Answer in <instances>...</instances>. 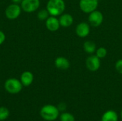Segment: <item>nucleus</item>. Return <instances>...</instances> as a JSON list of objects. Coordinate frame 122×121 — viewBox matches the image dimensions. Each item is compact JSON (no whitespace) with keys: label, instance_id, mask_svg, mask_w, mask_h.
Segmentation results:
<instances>
[{"label":"nucleus","instance_id":"7","mask_svg":"<svg viewBox=\"0 0 122 121\" xmlns=\"http://www.w3.org/2000/svg\"><path fill=\"white\" fill-rule=\"evenodd\" d=\"M101 66L100 58H98L96 55H91L86 60V68L90 71H97L99 69Z\"/></svg>","mask_w":122,"mask_h":121},{"label":"nucleus","instance_id":"18","mask_svg":"<svg viewBox=\"0 0 122 121\" xmlns=\"http://www.w3.org/2000/svg\"><path fill=\"white\" fill-rule=\"evenodd\" d=\"M59 118L61 121H75V118L72 114L66 112L61 113Z\"/></svg>","mask_w":122,"mask_h":121},{"label":"nucleus","instance_id":"17","mask_svg":"<svg viewBox=\"0 0 122 121\" xmlns=\"http://www.w3.org/2000/svg\"><path fill=\"white\" fill-rule=\"evenodd\" d=\"M49 16H50V14H49V13L46 9H41L37 13V18L41 21H46L49 17Z\"/></svg>","mask_w":122,"mask_h":121},{"label":"nucleus","instance_id":"14","mask_svg":"<svg viewBox=\"0 0 122 121\" xmlns=\"http://www.w3.org/2000/svg\"><path fill=\"white\" fill-rule=\"evenodd\" d=\"M101 121H118V115L113 110L107 111L103 114Z\"/></svg>","mask_w":122,"mask_h":121},{"label":"nucleus","instance_id":"6","mask_svg":"<svg viewBox=\"0 0 122 121\" xmlns=\"http://www.w3.org/2000/svg\"><path fill=\"white\" fill-rule=\"evenodd\" d=\"M22 11L26 13H31L36 11L40 6L39 0H22L20 4Z\"/></svg>","mask_w":122,"mask_h":121},{"label":"nucleus","instance_id":"3","mask_svg":"<svg viewBox=\"0 0 122 121\" xmlns=\"http://www.w3.org/2000/svg\"><path fill=\"white\" fill-rule=\"evenodd\" d=\"M23 85L20 80L11 78L7 79L4 83L5 90L10 94H17L22 90Z\"/></svg>","mask_w":122,"mask_h":121},{"label":"nucleus","instance_id":"9","mask_svg":"<svg viewBox=\"0 0 122 121\" xmlns=\"http://www.w3.org/2000/svg\"><path fill=\"white\" fill-rule=\"evenodd\" d=\"M90 33V26L86 22H80L76 27V34L80 38L86 37Z\"/></svg>","mask_w":122,"mask_h":121},{"label":"nucleus","instance_id":"23","mask_svg":"<svg viewBox=\"0 0 122 121\" xmlns=\"http://www.w3.org/2000/svg\"><path fill=\"white\" fill-rule=\"evenodd\" d=\"M11 1H12V3H14V4H21V3L22 0H11Z\"/></svg>","mask_w":122,"mask_h":121},{"label":"nucleus","instance_id":"1","mask_svg":"<svg viewBox=\"0 0 122 121\" xmlns=\"http://www.w3.org/2000/svg\"><path fill=\"white\" fill-rule=\"evenodd\" d=\"M66 8L64 0H49L46 4V9L50 16H58L61 15Z\"/></svg>","mask_w":122,"mask_h":121},{"label":"nucleus","instance_id":"12","mask_svg":"<svg viewBox=\"0 0 122 121\" xmlns=\"http://www.w3.org/2000/svg\"><path fill=\"white\" fill-rule=\"evenodd\" d=\"M19 80L21 82L23 86H29L34 81V75L30 71H24L21 73Z\"/></svg>","mask_w":122,"mask_h":121},{"label":"nucleus","instance_id":"8","mask_svg":"<svg viewBox=\"0 0 122 121\" xmlns=\"http://www.w3.org/2000/svg\"><path fill=\"white\" fill-rule=\"evenodd\" d=\"M104 20V16L102 13L99 11H94L89 14V24L94 27L99 26Z\"/></svg>","mask_w":122,"mask_h":121},{"label":"nucleus","instance_id":"4","mask_svg":"<svg viewBox=\"0 0 122 121\" xmlns=\"http://www.w3.org/2000/svg\"><path fill=\"white\" fill-rule=\"evenodd\" d=\"M21 10V7L19 4L12 3L6 7L5 16L9 20H15L20 16Z\"/></svg>","mask_w":122,"mask_h":121},{"label":"nucleus","instance_id":"2","mask_svg":"<svg viewBox=\"0 0 122 121\" xmlns=\"http://www.w3.org/2000/svg\"><path fill=\"white\" fill-rule=\"evenodd\" d=\"M40 116L45 121H54L58 118L59 116V111L56 106L47 104L41 108Z\"/></svg>","mask_w":122,"mask_h":121},{"label":"nucleus","instance_id":"20","mask_svg":"<svg viewBox=\"0 0 122 121\" xmlns=\"http://www.w3.org/2000/svg\"><path fill=\"white\" fill-rule=\"evenodd\" d=\"M115 68L119 73L122 74V59H119L116 62Z\"/></svg>","mask_w":122,"mask_h":121},{"label":"nucleus","instance_id":"15","mask_svg":"<svg viewBox=\"0 0 122 121\" xmlns=\"http://www.w3.org/2000/svg\"><path fill=\"white\" fill-rule=\"evenodd\" d=\"M83 48H84V50L86 53H89V54H92L94 53V52H96V48H97V46H96V44L94 42V41H86L84 43V45H83Z\"/></svg>","mask_w":122,"mask_h":121},{"label":"nucleus","instance_id":"5","mask_svg":"<svg viewBox=\"0 0 122 121\" xmlns=\"http://www.w3.org/2000/svg\"><path fill=\"white\" fill-rule=\"evenodd\" d=\"M98 4L99 0H80L79 1V7L81 10L86 14H90L97 10Z\"/></svg>","mask_w":122,"mask_h":121},{"label":"nucleus","instance_id":"11","mask_svg":"<svg viewBox=\"0 0 122 121\" xmlns=\"http://www.w3.org/2000/svg\"><path fill=\"white\" fill-rule=\"evenodd\" d=\"M54 65L58 69L67 70L70 67V62L64 56H59L54 61Z\"/></svg>","mask_w":122,"mask_h":121},{"label":"nucleus","instance_id":"24","mask_svg":"<svg viewBox=\"0 0 122 121\" xmlns=\"http://www.w3.org/2000/svg\"><path fill=\"white\" fill-rule=\"evenodd\" d=\"M121 116H122V113H121Z\"/></svg>","mask_w":122,"mask_h":121},{"label":"nucleus","instance_id":"22","mask_svg":"<svg viewBox=\"0 0 122 121\" xmlns=\"http://www.w3.org/2000/svg\"><path fill=\"white\" fill-rule=\"evenodd\" d=\"M57 108H58V109H59V111H64L66 110V106L65 103H59V104L58 105Z\"/></svg>","mask_w":122,"mask_h":121},{"label":"nucleus","instance_id":"13","mask_svg":"<svg viewBox=\"0 0 122 121\" xmlns=\"http://www.w3.org/2000/svg\"><path fill=\"white\" fill-rule=\"evenodd\" d=\"M59 20L60 26L63 27H69L74 22L73 16L69 14H62L60 15Z\"/></svg>","mask_w":122,"mask_h":121},{"label":"nucleus","instance_id":"19","mask_svg":"<svg viewBox=\"0 0 122 121\" xmlns=\"http://www.w3.org/2000/svg\"><path fill=\"white\" fill-rule=\"evenodd\" d=\"M107 55V50L104 47H99L98 49L96 50V56L101 58H104Z\"/></svg>","mask_w":122,"mask_h":121},{"label":"nucleus","instance_id":"21","mask_svg":"<svg viewBox=\"0 0 122 121\" xmlns=\"http://www.w3.org/2000/svg\"><path fill=\"white\" fill-rule=\"evenodd\" d=\"M5 39H6L5 34L2 31L0 30V45H1L5 41Z\"/></svg>","mask_w":122,"mask_h":121},{"label":"nucleus","instance_id":"10","mask_svg":"<svg viewBox=\"0 0 122 121\" xmlns=\"http://www.w3.org/2000/svg\"><path fill=\"white\" fill-rule=\"evenodd\" d=\"M60 26L59 20L56 16H49V17L46 20V27L50 31H56Z\"/></svg>","mask_w":122,"mask_h":121},{"label":"nucleus","instance_id":"16","mask_svg":"<svg viewBox=\"0 0 122 121\" xmlns=\"http://www.w3.org/2000/svg\"><path fill=\"white\" fill-rule=\"evenodd\" d=\"M10 115V112L9 109L6 107L1 106L0 107V121L6 120Z\"/></svg>","mask_w":122,"mask_h":121}]
</instances>
